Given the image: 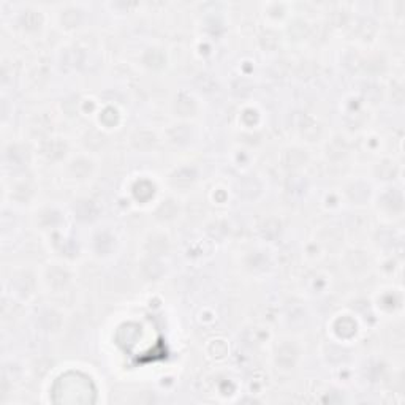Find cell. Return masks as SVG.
Segmentation results:
<instances>
[{"mask_svg": "<svg viewBox=\"0 0 405 405\" xmlns=\"http://www.w3.org/2000/svg\"><path fill=\"white\" fill-rule=\"evenodd\" d=\"M294 359H296V350L293 345H290V343H283L280 345V348L277 350V362L285 367H290L294 364Z\"/></svg>", "mask_w": 405, "mask_h": 405, "instance_id": "1", "label": "cell"}, {"mask_svg": "<svg viewBox=\"0 0 405 405\" xmlns=\"http://www.w3.org/2000/svg\"><path fill=\"white\" fill-rule=\"evenodd\" d=\"M75 212L78 214V217L82 220H89L94 219L97 215V206L92 201H87V199H82V201L76 203L75 206Z\"/></svg>", "mask_w": 405, "mask_h": 405, "instance_id": "2", "label": "cell"}, {"mask_svg": "<svg viewBox=\"0 0 405 405\" xmlns=\"http://www.w3.org/2000/svg\"><path fill=\"white\" fill-rule=\"evenodd\" d=\"M259 192V184L257 179L253 178H245L239 182V193L245 198L257 196Z\"/></svg>", "mask_w": 405, "mask_h": 405, "instance_id": "3", "label": "cell"}, {"mask_svg": "<svg viewBox=\"0 0 405 405\" xmlns=\"http://www.w3.org/2000/svg\"><path fill=\"white\" fill-rule=\"evenodd\" d=\"M192 136V130L189 129V125H176L174 129L170 130V138L173 143L182 144L187 143Z\"/></svg>", "mask_w": 405, "mask_h": 405, "instance_id": "4", "label": "cell"}, {"mask_svg": "<svg viewBox=\"0 0 405 405\" xmlns=\"http://www.w3.org/2000/svg\"><path fill=\"white\" fill-rule=\"evenodd\" d=\"M40 323H41V326H43L45 329L54 331V329H57L59 326H60V317L57 315L56 312L48 310V312H45V313H41Z\"/></svg>", "mask_w": 405, "mask_h": 405, "instance_id": "5", "label": "cell"}, {"mask_svg": "<svg viewBox=\"0 0 405 405\" xmlns=\"http://www.w3.org/2000/svg\"><path fill=\"white\" fill-rule=\"evenodd\" d=\"M64 150H65V144L59 140H51V141L45 143V146H43L45 155L51 157V159H57V157L64 154Z\"/></svg>", "mask_w": 405, "mask_h": 405, "instance_id": "6", "label": "cell"}, {"mask_svg": "<svg viewBox=\"0 0 405 405\" xmlns=\"http://www.w3.org/2000/svg\"><path fill=\"white\" fill-rule=\"evenodd\" d=\"M154 135L149 131H138L135 136H133V144L138 149H149L150 146H154Z\"/></svg>", "mask_w": 405, "mask_h": 405, "instance_id": "7", "label": "cell"}, {"mask_svg": "<svg viewBox=\"0 0 405 405\" xmlns=\"http://www.w3.org/2000/svg\"><path fill=\"white\" fill-rule=\"evenodd\" d=\"M306 160V155L301 152V150H288V152H285V155H283V163H285V166L288 168H294V166H299L302 162Z\"/></svg>", "mask_w": 405, "mask_h": 405, "instance_id": "8", "label": "cell"}, {"mask_svg": "<svg viewBox=\"0 0 405 405\" xmlns=\"http://www.w3.org/2000/svg\"><path fill=\"white\" fill-rule=\"evenodd\" d=\"M195 179V170L192 168H182L173 176V182L178 185H189L192 180Z\"/></svg>", "mask_w": 405, "mask_h": 405, "instance_id": "9", "label": "cell"}, {"mask_svg": "<svg viewBox=\"0 0 405 405\" xmlns=\"http://www.w3.org/2000/svg\"><path fill=\"white\" fill-rule=\"evenodd\" d=\"M176 110L182 114V116H187V114L195 111V103H193V100L190 98V97L180 95L178 98V101H176Z\"/></svg>", "mask_w": 405, "mask_h": 405, "instance_id": "10", "label": "cell"}, {"mask_svg": "<svg viewBox=\"0 0 405 405\" xmlns=\"http://www.w3.org/2000/svg\"><path fill=\"white\" fill-rule=\"evenodd\" d=\"M90 170H92V166H90V162L84 160V159L76 160L73 165H71V171H73V174H75V176H78V178H86L87 174L90 173Z\"/></svg>", "mask_w": 405, "mask_h": 405, "instance_id": "11", "label": "cell"}, {"mask_svg": "<svg viewBox=\"0 0 405 405\" xmlns=\"http://www.w3.org/2000/svg\"><path fill=\"white\" fill-rule=\"evenodd\" d=\"M48 277H49V283H52L54 287H62L65 285L66 282V273L62 271L60 268H52L49 269V273H48Z\"/></svg>", "mask_w": 405, "mask_h": 405, "instance_id": "12", "label": "cell"}, {"mask_svg": "<svg viewBox=\"0 0 405 405\" xmlns=\"http://www.w3.org/2000/svg\"><path fill=\"white\" fill-rule=\"evenodd\" d=\"M143 269H144V273H146V275L149 277V279H157V277H160L162 273H163L162 264L154 261V259H149V261L144 263Z\"/></svg>", "mask_w": 405, "mask_h": 405, "instance_id": "13", "label": "cell"}, {"mask_svg": "<svg viewBox=\"0 0 405 405\" xmlns=\"http://www.w3.org/2000/svg\"><path fill=\"white\" fill-rule=\"evenodd\" d=\"M147 247L150 249L152 253H162L168 249V243H166V238H163V236H154L152 239L147 243Z\"/></svg>", "mask_w": 405, "mask_h": 405, "instance_id": "14", "label": "cell"}, {"mask_svg": "<svg viewBox=\"0 0 405 405\" xmlns=\"http://www.w3.org/2000/svg\"><path fill=\"white\" fill-rule=\"evenodd\" d=\"M383 201H385V206H388L389 209H401L402 208V195L399 192L386 193Z\"/></svg>", "mask_w": 405, "mask_h": 405, "instance_id": "15", "label": "cell"}, {"mask_svg": "<svg viewBox=\"0 0 405 405\" xmlns=\"http://www.w3.org/2000/svg\"><path fill=\"white\" fill-rule=\"evenodd\" d=\"M350 196H352L355 201H362L369 196V189L364 184H355L352 185V189L348 190Z\"/></svg>", "mask_w": 405, "mask_h": 405, "instance_id": "16", "label": "cell"}, {"mask_svg": "<svg viewBox=\"0 0 405 405\" xmlns=\"http://www.w3.org/2000/svg\"><path fill=\"white\" fill-rule=\"evenodd\" d=\"M163 54L160 51H157V49H150L147 51L146 54V57H144V60H146V64L150 65V66H159L163 64Z\"/></svg>", "mask_w": 405, "mask_h": 405, "instance_id": "17", "label": "cell"}, {"mask_svg": "<svg viewBox=\"0 0 405 405\" xmlns=\"http://www.w3.org/2000/svg\"><path fill=\"white\" fill-rule=\"evenodd\" d=\"M65 62L66 65H71V66H78L82 62V57H81V52L80 51H68L65 54Z\"/></svg>", "mask_w": 405, "mask_h": 405, "instance_id": "18", "label": "cell"}, {"mask_svg": "<svg viewBox=\"0 0 405 405\" xmlns=\"http://www.w3.org/2000/svg\"><path fill=\"white\" fill-rule=\"evenodd\" d=\"M22 19H24V24H26V26L35 27L40 22V15H37L35 11H27V13L24 15Z\"/></svg>", "mask_w": 405, "mask_h": 405, "instance_id": "19", "label": "cell"}]
</instances>
